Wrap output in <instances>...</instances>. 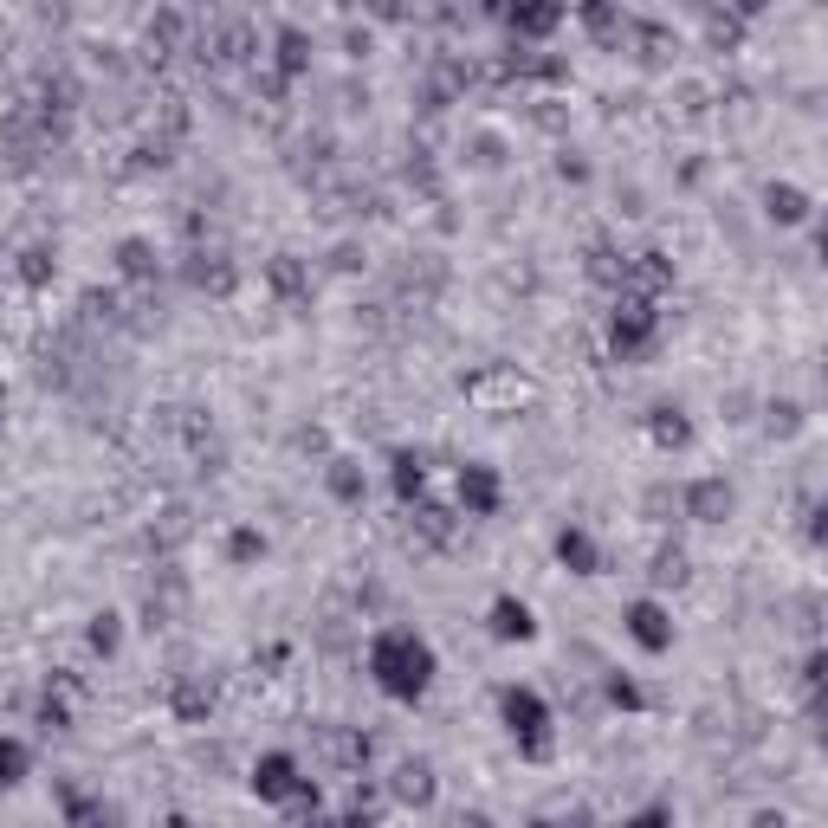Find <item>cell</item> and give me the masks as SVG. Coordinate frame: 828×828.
I'll list each match as a JSON object with an SVG mask.
<instances>
[{
  "mask_svg": "<svg viewBox=\"0 0 828 828\" xmlns=\"http://www.w3.org/2000/svg\"><path fill=\"white\" fill-rule=\"evenodd\" d=\"M499 634L512 641V634H531V609L524 602H499Z\"/></svg>",
  "mask_w": 828,
  "mask_h": 828,
  "instance_id": "cell-4",
  "label": "cell"
},
{
  "mask_svg": "<svg viewBox=\"0 0 828 828\" xmlns=\"http://www.w3.org/2000/svg\"><path fill=\"white\" fill-rule=\"evenodd\" d=\"M505 719H512V731H524V738L537 744V725H544V712H537V699H505ZM537 751H544V744H537Z\"/></svg>",
  "mask_w": 828,
  "mask_h": 828,
  "instance_id": "cell-3",
  "label": "cell"
},
{
  "mask_svg": "<svg viewBox=\"0 0 828 828\" xmlns=\"http://www.w3.org/2000/svg\"><path fill=\"white\" fill-rule=\"evenodd\" d=\"M376 673L395 699H414L427 686V673H434V654H427L421 641H408V634H389V641L376 647Z\"/></svg>",
  "mask_w": 828,
  "mask_h": 828,
  "instance_id": "cell-1",
  "label": "cell"
},
{
  "mask_svg": "<svg viewBox=\"0 0 828 828\" xmlns=\"http://www.w3.org/2000/svg\"><path fill=\"white\" fill-rule=\"evenodd\" d=\"M292 764H285V757H266V764H259V777H253V790L259 796H285V790H292Z\"/></svg>",
  "mask_w": 828,
  "mask_h": 828,
  "instance_id": "cell-2",
  "label": "cell"
}]
</instances>
